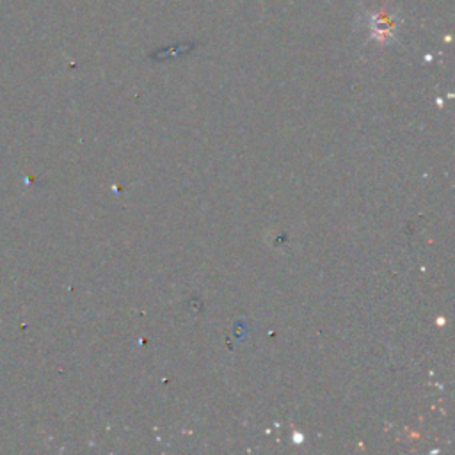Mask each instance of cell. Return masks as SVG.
Returning <instances> with one entry per match:
<instances>
[{
  "mask_svg": "<svg viewBox=\"0 0 455 455\" xmlns=\"http://www.w3.org/2000/svg\"><path fill=\"white\" fill-rule=\"evenodd\" d=\"M373 29H376L377 34H388V32L393 29V22L390 20L388 16L379 15L376 18V22H373Z\"/></svg>",
  "mask_w": 455,
  "mask_h": 455,
  "instance_id": "6da1fadb",
  "label": "cell"
}]
</instances>
